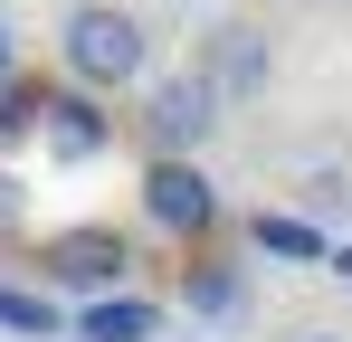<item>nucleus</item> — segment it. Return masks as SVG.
<instances>
[{
  "instance_id": "f03ea898",
  "label": "nucleus",
  "mask_w": 352,
  "mask_h": 342,
  "mask_svg": "<svg viewBox=\"0 0 352 342\" xmlns=\"http://www.w3.org/2000/svg\"><path fill=\"white\" fill-rule=\"evenodd\" d=\"M38 285L67 295V304H105V295H133V238L105 219L86 228H58V238H38Z\"/></svg>"
},
{
  "instance_id": "4468645a",
  "label": "nucleus",
  "mask_w": 352,
  "mask_h": 342,
  "mask_svg": "<svg viewBox=\"0 0 352 342\" xmlns=\"http://www.w3.org/2000/svg\"><path fill=\"white\" fill-rule=\"evenodd\" d=\"M0 76H10V29H0Z\"/></svg>"
},
{
  "instance_id": "1a4fd4ad",
  "label": "nucleus",
  "mask_w": 352,
  "mask_h": 342,
  "mask_svg": "<svg viewBox=\"0 0 352 342\" xmlns=\"http://www.w3.org/2000/svg\"><path fill=\"white\" fill-rule=\"evenodd\" d=\"M0 333L58 342V333H76V314H58V295H48V285H0Z\"/></svg>"
},
{
  "instance_id": "9d476101",
  "label": "nucleus",
  "mask_w": 352,
  "mask_h": 342,
  "mask_svg": "<svg viewBox=\"0 0 352 342\" xmlns=\"http://www.w3.org/2000/svg\"><path fill=\"white\" fill-rule=\"evenodd\" d=\"M248 247H257V257H305V266H314V257H333V247H324V228H305L295 209H257V219H248Z\"/></svg>"
},
{
  "instance_id": "39448f33",
  "label": "nucleus",
  "mask_w": 352,
  "mask_h": 342,
  "mask_svg": "<svg viewBox=\"0 0 352 342\" xmlns=\"http://www.w3.org/2000/svg\"><path fill=\"white\" fill-rule=\"evenodd\" d=\"M38 152L67 171L105 162L115 152V114H105V95H86V86H48V105H38Z\"/></svg>"
},
{
  "instance_id": "20e7f679",
  "label": "nucleus",
  "mask_w": 352,
  "mask_h": 342,
  "mask_svg": "<svg viewBox=\"0 0 352 342\" xmlns=\"http://www.w3.org/2000/svg\"><path fill=\"white\" fill-rule=\"evenodd\" d=\"M143 219L162 228V238H181V247H210L219 238V181L200 162H143Z\"/></svg>"
},
{
  "instance_id": "9b49d317",
  "label": "nucleus",
  "mask_w": 352,
  "mask_h": 342,
  "mask_svg": "<svg viewBox=\"0 0 352 342\" xmlns=\"http://www.w3.org/2000/svg\"><path fill=\"white\" fill-rule=\"evenodd\" d=\"M38 105H48V86H29V76H0V162H10L19 143H38Z\"/></svg>"
},
{
  "instance_id": "7ed1b4c3",
  "label": "nucleus",
  "mask_w": 352,
  "mask_h": 342,
  "mask_svg": "<svg viewBox=\"0 0 352 342\" xmlns=\"http://www.w3.org/2000/svg\"><path fill=\"white\" fill-rule=\"evenodd\" d=\"M219 105H229V95H219L200 67H181V76H153V86H143V114H133V124H143V143H153L162 162H200V143L219 133Z\"/></svg>"
},
{
  "instance_id": "0eeeda50",
  "label": "nucleus",
  "mask_w": 352,
  "mask_h": 342,
  "mask_svg": "<svg viewBox=\"0 0 352 342\" xmlns=\"http://www.w3.org/2000/svg\"><path fill=\"white\" fill-rule=\"evenodd\" d=\"M200 76H210V86H219V95H257V86H267V38H257V29H210V57H200Z\"/></svg>"
},
{
  "instance_id": "2eb2a0df",
  "label": "nucleus",
  "mask_w": 352,
  "mask_h": 342,
  "mask_svg": "<svg viewBox=\"0 0 352 342\" xmlns=\"http://www.w3.org/2000/svg\"><path fill=\"white\" fill-rule=\"evenodd\" d=\"M295 342H343V333H295Z\"/></svg>"
},
{
  "instance_id": "423d86ee",
  "label": "nucleus",
  "mask_w": 352,
  "mask_h": 342,
  "mask_svg": "<svg viewBox=\"0 0 352 342\" xmlns=\"http://www.w3.org/2000/svg\"><path fill=\"white\" fill-rule=\"evenodd\" d=\"M181 314H190V323H238V314H248V266L200 247V257L181 266Z\"/></svg>"
},
{
  "instance_id": "f8f14e48",
  "label": "nucleus",
  "mask_w": 352,
  "mask_h": 342,
  "mask_svg": "<svg viewBox=\"0 0 352 342\" xmlns=\"http://www.w3.org/2000/svg\"><path fill=\"white\" fill-rule=\"evenodd\" d=\"M19 219H29V200H19V171L0 162V238H19Z\"/></svg>"
},
{
  "instance_id": "f257e3e1",
  "label": "nucleus",
  "mask_w": 352,
  "mask_h": 342,
  "mask_svg": "<svg viewBox=\"0 0 352 342\" xmlns=\"http://www.w3.org/2000/svg\"><path fill=\"white\" fill-rule=\"evenodd\" d=\"M58 67H67V86H86V95L143 86V76H153V29H143V10H124V0H76L58 19Z\"/></svg>"
},
{
  "instance_id": "6e6552de",
  "label": "nucleus",
  "mask_w": 352,
  "mask_h": 342,
  "mask_svg": "<svg viewBox=\"0 0 352 342\" xmlns=\"http://www.w3.org/2000/svg\"><path fill=\"white\" fill-rule=\"evenodd\" d=\"M162 333V304L153 295H105V304H76V342H153Z\"/></svg>"
},
{
  "instance_id": "ddd939ff",
  "label": "nucleus",
  "mask_w": 352,
  "mask_h": 342,
  "mask_svg": "<svg viewBox=\"0 0 352 342\" xmlns=\"http://www.w3.org/2000/svg\"><path fill=\"white\" fill-rule=\"evenodd\" d=\"M324 266H333V276H352V247H333V257H324Z\"/></svg>"
}]
</instances>
